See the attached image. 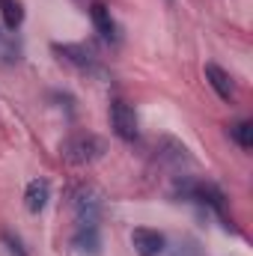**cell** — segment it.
Returning <instances> with one entry per match:
<instances>
[{
    "instance_id": "277c9868",
    "label": "cell",
    "mask_w": 253,
    "mask_h": 256,
    "mask_svg": "<svg viewBox=\"0 0 253 256\" xmlns=\"http://www.w3.org/2000/svg\"><path fill=\"white\" fill-rule=\"evenodd\" d=\"M110 126H114V134L116 137H122V140H137V114H134V108L122 102V98H116V102H110Z\"/></svg>"
},
{
    "instance_id": "ba28073f",
    "label": "cell",
    "mask_w": 253,
    "mask_h": 256,
    "mask_svg": "<svg viewBox=\"0 0 253 256\" xmlns=\"http://www.w3.org/2000/svg\"><path fill=\"white\" fill-rule=\"evenodd\" d=\"M131 244L140 256H158L164 254V236L158 230H149V226H137L131 232Z\"/></svg>"
},
{
    "instance_id": "30bf717a",
    "label": "cell",
    "mask_w": 253,
    "mask_h": 256,
    "mask_svg": "<svg viewBox=\"0 0 253 256\" xmlns=\"http://www.w3.org/2000/svg\"><path fill=\"white\" fill-rule=\"evenodd\" d=\"M48 200H51V182H48V179H33V182L27 185V191H24V206H27L30 214H39V212L48 206Z\"/></svg>"
},
{
    "instance_id": "5bb4252c",
    "label": "cell",
    "mask_w": 253,
    "mask_h": 256,
    "mask_svg": "<svg viewBox=\"0 0 253 256\" xmlns=\"http://www.w3.org/2000/svg\"><path fill=\"white\" fill-rule=\"evenodd\" d=\"M0 238L6 242V248H9V254H12V256H27V254H24V248H21V242H18V238H15V236H12L9 230H6V232H3Z\"/></svg>"
},
{
    "instance_id": "52a82bcc",
    "label": "cell",
    "mask_w": 253,
    "mask_h": 256,
    "mask_svg": "<svg viewBox=\"0 0 253 256\" xmlns=\"http://www.w3.org/2000/svg\"><path fill=\"white\" fill-rule=\"evenodd\" d=\"M90 18H92V27H96V33H98L104 42H110V45H116V42H120V33H116V21H114L110 9H108L102 0H96V3L90 6Z\"/></svg>"
},
{
    "instance_id": "7a4b0ae2",
    "label": "cell",
    "mask_w": 253,
    "mask_h": 256,
    "mask_svg": "<svg viewBox=\"0 0 253 256\" xmlns=\"http://www.w3.org/2000/svg\"><path fill=\"white\" fill-rule=\"evenodd\" d=\"M60 152H63V158L68 164L84 167V164H92L104 155V140L96 137V134H72L60 146Z\"/></svg>"
},
{
    "instance_id": "3957f363",
    "label": "cell",
    "mask_w": 253,
    "mask_h": 256,
    "mask_svg": "<svg viewBox=\"0 0 253 256\" xmlns=\"http://www.w3.org/2000/svg\"><path fill=\"white\" fill-rule=\"evenodd\" d=\"M72 212H74V224H98L102 220V194L90 185L74 188Z\"/></svg>"
},
{
    "instance_id": "8992f818",
    "label": "cell",
    "mask_w": 253,
    "mask_h": 256,
    "mask_svg": "<svg viewBox=\"0 0 253 256\" xmlns=\"http://www.w3.org/2000/svg\"><path fill=\"white\" fill-rule=\"evenodd\" d=\"M72 244L86 256H98L102 254V230L98 224H78L72 232Z\"/></svg>"
},
{
    "instance_id": "4fadbf2b",
    "label": "cell",
    "mask_w": 253,
    "mask_h": 256,
    "mask_svg": "<svg viewBox=\"0 0 253 256\" xmlns=\"http://www.w3.org/2000/svg\"><path fill=\"white\" fill-rule=\"evenodd\" d=\"M170 256H206V250L200 248V242L196 238H185V242H179L176 244V250Z\"/></svg>"
},
{
    "instance_id": "9c48e42d",
    "label": "cell",
    "mask_w": 253,
    "mask_h": 256,
    "mask_svg": "<svg viewBox=\"0 0 253 256\" xmlns=\"http://www.w3.org/2000/svg\"><path fill=\"white\" fill-rule=\"evenodd\" d=\"M206 80L212 84V90L224 98V102H232L236 98V84H232V74L226 68H220L218 63H206Z\"/></svg>"
},
{
    "instance_id": "8fae6325",
    "label": "cell",
    "mask_w": 253,
    "mask_h": 256,
    "mask_svg": "<svg viewBox=\"0 0 253 256\" xmlns=\"http://www.w3.org/2000/svg\"><path fill=\"white\" fill-rule=\"evenodd\" d=\"M0 15H3L6 30H18L21 21H24V6H21V0H0Z\"/></svg>"
},
{
    "instance_id": "6da1fadb",
    "label": "cell",
    "mask_w": 253,
    "mask_h": 256,
    "mask_svg": "<svg viewBox=\"0 0 253 256\" xmlns=\"http://www.w3.org/2000/svg\"><path fill=\"white\" fill-rule=\"evenodd\" d=\"M173 194L182 196V200H190V202H200V206L212 208V212L224 220L226 230L232 226V224L226 220V196H224V191H220L218 185H212V182H196V179H179V182L173 185Z\"/></svg>"
},
{
    "instance_id": "7c38bea8",
    "label": "cell",
    "mask_w": 253,
    "mask_h": 256,
    "mask_svg": "<svg viewBox=\"0 0 253 256\" xmlns=\"http://www.w3.org/2000/svg\"><path fill=\"white\" fill-rule=\"evenodd\" d=\"M230 134H232V140L242 146V149H250L253 146V122H236V126L230 128Z\"/></svg>"
},
{
    "instance_id": "5b68a950",
    "label": "cell",
    "mask_w": 253,
    "mask_h": 256,
    "mask_svg": "<svg viewBox=\"0 0 253 256\" xmlns=\"http://www.w3.org/2000/svg\"><path fill=\"white\" fill-rule=\"evenodd\" d=\"M54 51L66 63L78 66L80 72H96L98 68V57H96V51L90 45H54Z\"/></svg>"
}]
</instances>
